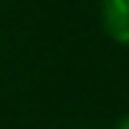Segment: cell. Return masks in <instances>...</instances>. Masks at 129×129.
Listing matches in <instances>:
<instances>
[{
	"mask_svg": "<svg viewBox=\"0 0 129 129\" xmlns=\"http://www.w3.org/2000/svg\"><path fill=\"white\" fill-rule=\"evenodd\" d=\"M101 23L115 42L129 45V0H101Z\"/></svg>",
	"mask_w": 129,
	"mask_h": 129,
	"instance_id": "cell-1",
	"label": "cell"
},
{
	"mask_svg": "<svg viewBox=\"0 0 129 129\" xmlns=\"http://www.w3.org/2000/svg\"><path fill=\"white\" fill-rule=\"evenodd\" d=\"M115 129H129V118H123V121H121V123H118Z\"/></svg>",
	"mask_w": 129,
	"mask_h": 129,
	"instance_id": "cell-2",
	"label": "cell"
},
{
	"mask_svg": "<svg viewBox=\"0 0 129 129\" xmlns=\"http://www.w3.org/2000/svg\"><path fill=\"white\" fill-rule=\"evenodd\" d=\"M79 129H90V126H79Z\"/></svg>",
	"mask_w": 129,
	"mask_h": 129,
	"instance_id": "cell-3",
	"label": "cell"
}]
</instances>
